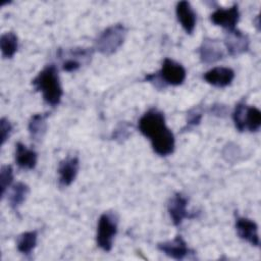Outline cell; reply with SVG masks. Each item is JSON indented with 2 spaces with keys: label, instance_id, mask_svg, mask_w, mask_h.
I'll return each instance as SVG.
<instances>
[{
  "label": "cell",
  "instance_id": "obj_9",
  "mask_svg": "<svg viewBox=\"0 0 261 261\" xmlns=\"http://www.w3.org/2000/svg\"><path fill=\"white\" fill-rule=\"evenodd\" d=\"M199 54L202 62L211 64L222 59L224 56V51L218 41L206 38L203 40L200 46Z\"/></svg>",
  "mask_w": 261,
  "mask_h": 261
},
{
  "label": "cell",
  "instance_id": "obj_19",
  "mask_svg": "<svg viewBox=\"0 0 261 261\" xmlns=\"http://www.w3.org/2000/svg\"><path fill=\"white\" fill-rule=\"evenodd\" d=\"M37 231H27L21 233L17 239V250L22 254H30L37 245Z\"/></svg>",
  "mask_w": 261,
  "mask_h": 261
},
{
  "label": "cell",
  "instance_id": "obj_24",
  "mask_svg": "<svg viewBox=\"0 0 261 261\" xmlns=\"http://www.w3.org/2000/svg\"><path fill=\"white\" fill-rule=\"evenodd\" d=\"M202 118V113L199 109H192L189 113H188V119H187V123L188 125L192 126V125H197L200 123Z\"/></svg>",
  "mask_w": 261,
  "mask_h": 261
},
{
  "label": "cell",
  "instance_id": "obj_14",
  "mask_svg": "<svg viewBox=\"0 0 261 261\" xmlns=\"http://www.w3.org/2000/svg\"><path fill=\"white\" fill-rule=\"evenodd\" d=\"M176 16L187 34H192L196 25V14L188 1H179L175 8Z\"/></svg>",
  "mask_w": 261,
  "mask_h": 261
},
{
  "label": "cell",
  "instance_id": "obj_8",
  "mask_svg": "<svg viewBox=\"0 0 261 261\" xmlns=\"http://www.w3.org/2000/svg\"><path fill=\"white\" fill-rule=\"evenodd\" d=\"M224 45L231 56H238L248 51L250 41L247 35L238 30H233L227 32L224 39Z\"/></svg>",
  "mask_w": 261,
  "mask_h": 261
},
{
  "label": "cell",
  "instance_id": "obj_11",
  "mask_svg": "<svg viewBox=\"0 0 261 261\" xmlns=\"http://www.w3.org/2000/svg\"><path fill=\"white\" fill-rule=\"evenodd\" d=\"M236 228L239 237L253 246L258 247L260 244L257 224L246 217H238L236 220Z\"/></svg>",
  "mask_w": 261,
  "mask_h": 261
},
{
  "label": "cell",
  "instance_id": "obj_13",
  "mask_svg": "<svg viewBox=\"0 0 261 261\" xmlns=\"http://www.w3.org/2000/svg\"><path fill=\"white\" fill-rule=\"evenodd\" d=\"M80 167V162L76 157H68L62 160L58 167L59 184L62 187L69 186L75 178Z\"/></svg>",
  "mask_w": 261,
  "mask_h": 261
},
{
  "label": "cell",
  "instance_id": "obj_10",
  "mask_svg": "<svg viewBox=\"0 0 261 261\" xmlns=\"http://www.w3.org/2000/svg\"><path fill=\"white\" fill-rule=\"evenodd\" d=\"M157 248L165 255L175 260H181L186 258L190 253V249L188 248L187 243L180 236L175 237L172 241L159 243Z\"/></svg>",
  "mask_w": 261,
  "mask_h": 261
},
{
  "label": "cell",
  "instance_id": "obj_15",
  "mask_svg": "<svg viewBox=\"0 0 261 261\" xmlns=\"http://www.w3.org/2000/svg\"><path fill=\"white\" fill-rule=\"evenodd\" d=\"M38 160V154L33 149H29L21 143L15 145V161L22 169H34Z\"/></svg>",
  "mask_w": 261,
  "mask_h": 261
},
{
  "label": "cell",
  "instance_id": "obj_20",
  "mask_svg": "<svg viewBox=\"0 0 261 261\" xmlns=\"http://www.w3.org/2000/svg\"><path fill=\"white\" fill-rule=\"evenodd\" d=\"M245 125L250 132H257L261 126V112L258 108L251 106L246 109Z\"/></svg>",
  "mask_w": 261,
  "mask_h": 261
},
{
  "label": "cell",
  "instance_id": "obj_21",
  "mask_svg": "<svg viewBox=\"0 0 261 261\" xmlns=\"http://www.w3.org/2000/svg\"><path fill=\"white\" fill-rule=\"evenodd\" d=\"M246 109H247V105L244 102H240L236 105L232 113V119L239 132H244L246 129V125H245Z\"/></svg>",
  "mask_w": 261,
  "mask_h": 261
},
{
  "label": "cell",
  "instance_id": "obj_25",
  "mask_svg": "<svg viewBox=\"0 0 261 261\" xmlns=\"http://www.w3.org/2000/svg\"><path fill=\"white\" fill-rule=\"evenodd\" d=\"M128 124L126 123H121L113 133V138L115 140H122V139H126L129 135L128 132Z\"/></svg>",
  "mask_w": 261,
  "mask_h": 261
},
{
  "label": "cell",
  "instance_id": "obj_27",
  "mask_svg": "<svg viewBox=\"0 0 261 261\" xmlns=\"http://www.w3.org/2000/svg\"><path fill=\"white\" fill-rule=\"evenodd\" d=\"M212 113L218 116H222L226 112V107L224 105H213L212 107Z\"/></svg>",
  "mask_w": 261,
  "mask_h": 261
},
{
  "label": "cell",
  "instance_id": "obj_6",
  "mask_svg": "<svg viewBox=\"0 0 261 261\" xmlns=\"http://www.w3.org/2000/svg\"><path fill=\"white\" fill-rule=\"evenodd\" d=\"M211 21L215 25H219L227 32L236 30V25L240 18V12L237 4H233L229 8H219L216 9L211 14Z\"/></svg>",
  "mask_w": 261,
  "mask_h": 261
},
{
  "label": "cell",
  "instance_id": "obj_12",
  "mask_svg": "<svg viewBox=\"0 0 261 261\" xmlns=\"http://www.w3.org/2000/svg\"><path fill=\"white\" fill-rule=\"evenodd\" d=\"M234 77V72L231 68L218 66L214 67L204 74V80L217 88H224L231 84Z\"/></svg>",
  "mask_w": 261,
  "mask_h": 261
},
{
  "label": "cell",
  "instance_id": "obj_5",
  "mask_svg": "<svg viewBox=\"0 0 261 261\" xmlns=\"http://www.w3.org/2000/svg\"><path fill=\"white\" fill-rule=\"evenodd\" d=\"M158 74L164 85L179 86L185 82L187 72L180 63L175 62L172 59L165 58L162 63V68Z\"/></svg>",
  "mask_w": 261,
  "mask_h": 261
},
{
  "label": "cell",
  "instance_id": "obj_23",
  "mask_svg": "<svg viewBox=\"0 0 261 261\" xmlns=\"http://www.w3.org/2000/svg\"><path fill=\"white\" fill-rule=\"evenodd\" d=\"M0 130H1V145H4V143L10 137V134L12 132V125L10 121L5 117L1 118L0 120Z\"/></svg>",
  "mask_w": 261,
  "mask_h": 261
},
{
  "label": "cell",
  "instance_id": "obj_18",
  "mask_svg": "<svg viewBox=\"0 0 261 261\" xmlns=\"http://www.w3.org/2000/svg\"><path fill=\"white\" fill-rule=\"evenodd\" d=\"M0 46L2 56L4 58H11L17 50V37L14 33L8 32L1 36Z\"/></svg>",
  "mask_w": 261,
  "mask_h": 261
},
{
  "label": "cell",
  "instance_id": "obj_26",
  "mask_svg": "<svg viewBox=\"0 0 261 261\" xmlns=\"http://www.w3.org/2000/svg\"><path fill=\"white\" fill-rule=\"evenodd\" d=\"M81 66V62L72 59V58H67L63 61L62 63V68L63 70L67 71V72H71V71H75L76 69H79Z\"/></svg>",
  "mask_w": 261,
  "mask_h": 261
},
{
  "label": "cell",
  "instance_id": "obj_17",
  "mask_svg": "<svg viewBox=\"0 0 261 261\" xmlns=\"http://www.w3.org/2000/svg\"><path fill=\"white\" fill-rule=\"evenodd\" d=\"M29 192H30V189L28 185L23 182H16L12 187V190L8 197V201H9L10 207L14 211H16L18 207L25 201L27 196L29 195Z\"/></svg>",
  "mask_w": 261,
  "mask_h": 261
},
{
  "label": "cell",
  "instance_id": "obj_16",
  "mask_svg": "<svg viewBox=\"0 0 261 261\" xmlns=\"http://www.w3.org/2000/svg\"><path fill=\"white\" fill-rule=\"evenodd\" d=\"M47 117H48V114H41V113L34 114L31 117L29 121V132L33 140L39 141L41 138H43L47 129V122H46Z\"/></svg>",
  "mask_w": 261,
  "mask_h": 261
},
{
  "label": "cell",
  "instance_id": "obj_2",
  "mask_svg": "<svg viewBox=\"0 0 261 261\" xmlns=\"http://www.w3.org/2000/svg\"><path fill=\"white\" fill-rule=\"evenodd\" d=\"M36 90L42 93L44 101L52 106L60 103L62 97V87L60 84L58 70L54 64L45 66L33 80Z\"/></svg>",
  "mask_w": 261,
  "mask_h": 261
},
{
  "label": "cell",
  "instance_id": "obj_7",
  "mask_svg": "<svg viewBox=\"0 0 261 261\" xmlns=\"http://www.w3.org/2000/svg\"><path fill=\"white\" fill-rule=\"evenodd\" d=\"M187 205H188V200L180 193L174 194L172 198L169 200L167 209H168V213L170 215L171 221L175 226H178L185 218L193 217L192 215H190L187 209Z\"/></svg>",
  "mask_w": 261,
  "mask_h": 261
},
{
  "label": "cell",
  "instance_id": "obj_22",
  "mask_svg": "<svg viewBox=\"0 0 261 261\" xmlns=\"http://www.w3.org/2000/svg\"><path fill=\"white\" fill-rule=\"evenodd\" d=\"M13 180V169L10 165H4L1 167L0 171V189L1 196L3 197L6 189L11 185Z\"/></svg>",
  "mask_w": 261,
  "mask_h": 261
},
{
  "label": "cell",
  "instance_id": "obj_1",
  "mask_svg": "<svg viewBox=\"0 0 261 261\" xmlns=\"http://www.w3.org/2000/svg\"><path fill=\"white\" fill-rule=\"evenodd\" d=\"M139 129L149 138L154 152L160 156H168L174 150V136L165 123L163 112L152 108L145 112L139 120Z\"/></svg>",
  "mask_w": 261,
  "mask_h": 261
},
{
  "label": "cell",
  "instance_id": "obj_3",
  "mask_svg": "<svg viewBox=\"0 0 261 261\" xmlns=\"http://www.w3.org/2000/svg\"><path fill=\"white\" fill-rule=\"evenodd\" d=\"M126 29L121 23L113 24L104 30L96 41V49L104 55L115 53L123 44Z\"/></svg>",
  "mask_w": 261,
  "mask_h": 261
},
{
  "label": "cell",
  "instance_id": "obj_4",
  "mask_svg": "<svg viewBox=\"0 0 261 261\" xmlns=\"http://www.w3.org/2000/svg\"><path fill=\"white\" fill-rule=\"evenodd\" d=\"M117 232V216L112 212L103 213L98 222L96 242L103 251H110Z\"/></svg>",
  "mask_w": 261,
  "mask_h": 261
}]
</instances>
